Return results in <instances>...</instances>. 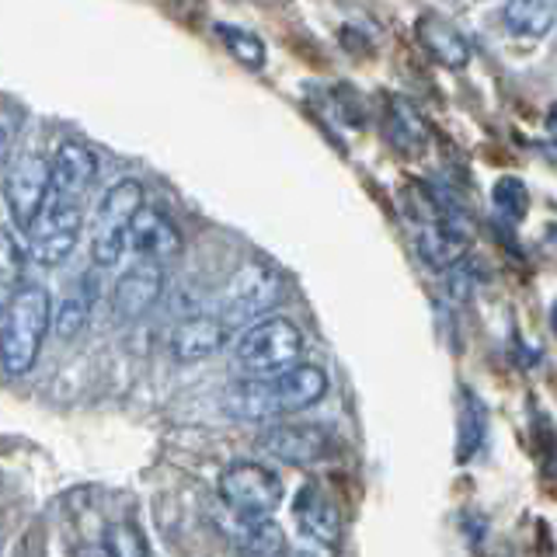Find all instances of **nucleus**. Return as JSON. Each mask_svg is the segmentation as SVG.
<instances>
[{"mask_svg": "<svg viewBox=\"0 0 557 557\" xmlns=\"http://www.w3.org/2000/svg\"><path fill=\"white\" fill-rule=\"evenodd\" d=\"M52 327V304L42 286L25 283L0 310V366L11 376H25L42 352Z\"/></svg>", "mask_w": 557, "mask_h": 557, "instance_id": "f257e3e1", "label": "nucleus"}, {"mask_svg": "<svg viewBox=\"0 0 557 557\" xmlns=\"http://www.w3.org/2000/svg\"><path fill=\"white\" fill-rule=\"evenodd\" d=\"M144 206V185L136 178H122L101 196L91 220V261L98 269L119 265V258L129 251V226Z\"/></svg>", "mask_w": 557, "mask_h": 557, "instance_id": "f03ea898", "label": "nucleus"}, {"mask_svg": "<svg viewBox=\"0 0 557 557\" xmlns=\"http://www.w3.org/2000/svg\"><path fill=\"white\" fill-rule=\"evenodd\" d=\"M304 352L300 327L286 318H261L248 324V331L237 338V366L248 376H275L289 370Z\"/></svg>", "mask_w": 557, "mask_h": 557, "instance_id": "7ed1b4c3", "label": "nucleus"}, {"mask_svg": "<svg viewBox=\"0 0 557 557\" xmlns=\"http://www.w3.org/2000/svg\"><path fill=\"white\" fill-rule=\"evenodd\" d=\"M81 231H84V199L49 191L39 220H35L28 231V251L39 265L57 269L74 255Z\"/></svg>", "mask_w": 557, "mask_h": 557, "instance_id": "20e7f679", "label": "nucleus"}, {"mask_svg": "<svg viewBox=\"0 0 557 557\" xmlns=\"http://www.w3.org/2000/svg\"><path fill=\"white\" fill-rule=\"evenodd\" d=\"M283 478L251 460L231 463L220 474V498L226 509L240 516H272L283 505Z\"/></svg>", "mask_w": 557, "mask_h": 557, "instance_id": "39448f33", "label": "nucleus"}, {"mask_svg": "<svg viewBox=\"0 0 557 557\" xmlns=\"http://www.w3.org/2000/svg\"><path fill=\"white\" fill-rule=\"evenodd\" d=\"M283 300V278H278L272 269L265 265H244L231 283L223 289V300H220V318L226 321V327L234 324H255L258 318Z\"/></svg>", "mask_w": 557, "mask_h": 557, "instance_id": "423d86ee", "label": "nucleus"}, {"mask_svg": "<svg viewBox=\"0 0 557 557\" xmlns=\"http://www.w3.org/2000/svg\"><path fill=\"white\" fill-rule=\"evenodd\" d=\"M46 199H49V161H42L35 150L17 153L4 174V202L17 231L25 234L32 231Z\"/></svg>", "mask_w": 557, "mask_h": 557, "instance_id": "0eeeda50", "label": "nucleus"}, {"mask_svg": "<svg viewBox=\"0 0 557 557\" xmlns=\"http://www.w3.org/2000/svg\"><path fill=\"white\" fill-rule=\"evenodd\" d=\"M418 255H422L425 265L432 269H453L467 258L474 234H470L467 220L446 213V209H435V213L418 226Z\"/></svg>", "mask_w": 557, "mask_h": 557, "instance_id": "6e6552de", "label": "nucleus"}, {"mask_svg": "<svg viewBox=\"0 0 557 557\" xmlns=\"http://www.w3.org/2000/svg\"><path fill=\"white\" fill-rule=\"evenodd\" d=\"M258 446L265 453H272L275 460L293 463V467L321 463L331 453L327 432L318 425H272L258 435Z\"/></svg>", "mask_w": 557, "mask_h": 557, "instance_id": "1a4fd4ad", "label": "nucleus"}, {"mask_svg": "<svg viewBox=\"0 0 557 557\" xmlns=\"http://www.w3.org/2000/svg\"><path fill=\"white\" fill-rule=\"evenodd\" d=\"M129 248L144 261L164 265V261H174L182 255V234L168 213L153 206H139V213L133 216L129 226Z\"/></svg>", "mask_w": 557, "mask_h": 557, "instance_id": "9d476101", "label": "nucleus"}, {"mask_svg": "<svg viewBox=\"0 0 557 557\" xmlns=\"http://www.w3.org/2000/svg\"><path fill=\"white\" fill-rule=\"evenodd\" d=\"M98 178V157L81 139H63L49 161V191L57 196L84 199L91 182Z\"/></svg>", "mask_w": 557, "mask_h": 557, "instance_id": "9b49d317", "label": "nucleus"}, {"mask_svg": "<svg viewBox=\"0 0 557 557\" xmlns=\"http://www.w3.org/2000/svg\"><path fill=\"white\" fill-rule=\"evenodd\" d=\"M164 293V272L157 261H139V265L122 272L112 293V307L119 321H136L144 318L150 307H157Z\"/></svg>", "mask_w": 557, "mask_h": 557, "instance_id": "f8f14e48", "label": "nucleus"}, {"mask_svg": "<svg viewBox=\"0 0 557 557\" xmlns=\"http://www.w3.org/2000/svg\"><path fill=\"white\" fill-rule=\"evenodd\" d=\"M226 335H231V327H226L223 318H213V313H191V318H185L178 327H174L171 356L185 366L202 362L220 352L226 345Z\"/></svg>", "mask_w": 557, "mask_h": 557, "instance_id": "ddd939ff", "label": "nucleus"}, {"mask_svg": "<svg viewBox=\"0 0 557 557\" xmlns=\"http://www.w3.org/2000/svg\"><path fill=\"white\" fill-rule=\"evenodd\" d=\"M269 387H272L278 414H296V411L313 408L327 394V376H324V370H318V366L293 362L289 370L269 376Z\"/></svg>", "mask_w": 557, "mask_h": 557, "instance_id": "4468645a", "label": "nucleus"}, {"mask_svg": "<svg viewBox=\"0 0 557 557\" xmlns=\"http://www.w3.org/2000/svg\"><path fill=\"white\" fill-rule=\"evenodd\" d=\"M293 519H296V527H300L310 540H318V544L331 547L342 540V516L318 484H304L300 492H296Z\"/></svg>", "mask_w": 557, "mask_h": 557, "instance_id": "2eb2a0df", "label": "nucleus"}, {"mask_svg": "<svg viewBox=\"0 0 557 557\" xmlns=\"http://www.w3.org/2000/svg\"><path fill=\"white\" fill-rule=\"evenodd\" d=\"M223 408L226 414H234L237 422H269V418H278L269 376H248L234 383V387H226Z\"/></svg>", "mask_w": 557, "mask_h": 557, "instance_id": "dca6fc26", "label": "nucleus"}, {"mask_svg": "<svg viewBox=\"0 0 557 557\" xmlns=\"http://www.w3.org/2000/svg\"><path fill=\"white\" fill-rule=\"evenodd\" d=\"M418 39H422L432 57L446 66L470 63V42L463 39V32L440 14H425L422 22H418Z\"/></svg>", "mask_w": 557, "mask_h": 557, "instance_id": "f3484780", "label": "nucleus"}, {"mask_svg": "<svg viewBox=\"0 0 557 557\" xmlns=\"http://www.w3.org/2000/svg\"><path fill=\"white\" fill-rule=\"evenodd\" d=\"M226 536H231L240 550H251V554H283L286 550V536L272 522V516L234 512L231 527H226Z\"/></svg>", "mask_w": 557, "mask_h": 557, "instance_id": "a211bd4d", "label": "nucleus"}, {"mask_svg": "<svg viewBox=\"0 0 557 557\" xmlns=\"http://www.w3.org/2000/svg\"><path fill=\"white\" fill-rule=\"evenodd\" d=\"M91 307H95V283H91V275H81L74 289H70L60 307L52 310V331H57V338H77L87 318H91Z\"/></svg>", "mask_w": 557, "mask_h": 557, "instance_id": "6ab92c4d", "label": "nucleus"}, {"mask_svg": "<svg viewBox=\"0 0 557 557\" xmlns=\"http://www.w3.org/2000/svg\"><path fill=\"white\" fill-rule=\"evenodd\" d=\"M484 435H487L484 400L470 387H463L460 391V429H457V460L460 463H467L484 446Z\"/></svg>", "mask_w": 557, "mask_h": 557, "instance_id": "aec40b11", "label": "nucleus"}, {"mask_svg": "<svg viewBox=\"0 0 557 557\" xmlns=\"http://www.w3.org/2000/svg\"><path fill=\"white\" fill-rule=\"evenodd\" d=\"M557 22V0H509L505 25L516 35H547Z\"/></svg>", "mask_w": 557, "mask_h": 557, "instance_id": "412c9836", "label": "nucleus"}, {"mask_svg": "<svg viewBox=\"0 0 557 557\" xmlns=\"http://www.w3.org/2000/svg\"><path fill=\"white\" fill-rule=\"evenodd\" d=\"M25 255L14 234L0 231V310L11 304V296L25 286Z\"/></svg>", "mask_w": 557, "mask_h": 557, "instance_id": "4be33fe9", "label": "nucleus"}, {"mask_svg": "<svg viewBox=\"0 0 557 557\" xmlns=\"http://www.w3.org/2000/svg\"><path fill=\"white\" fill-rule=\"evenodd\" d=\"M216 32H220L223 46L231 49V57H237L244 66H251V70L265 66V42H261L255 32L234 28V25H216Z\"/></svg>", "mask_w": 557, "mask_h": 557, "instance_id": "5701e85b", "label": "nucleus"}, {"mask_svg": "<svg viewBox=\"0 0 557 557\" xmlns=\"http://www.w3.org/2000/svg\"><path fill=\"white\" fill-rule=\"evenodd\" d=\"M492 202L498 213L509 220V223H519L522 216L530 213V196H527V185L519 178H498L495 188H492Z\"/></svg>", "mask_w": 557, "mask_h": 557, "instance_id": "b1692460", "label": "nucleus"}, {"mask_svg": "<svg viewBox=\"0 0 557 557\" xmlns=\"http://www.w3.org/2000/svg\"><path fill=\"white\" fill-rule=\"evenodd\" d=\"M104 550H109V554H147L150 544L139 536V530L119 527V522H115V527L104 530Z\"/></svg>", "mask_w": 557, "mask_h": 557, "instance_id": "393cba45", "label": "nucleus"}, {"mask_svg": "<svg viewBox=\"0 0 557 557\" xmlns=\"http://www.w3.org/2000/svg\"><path fill=\"white\" fill-rule=\"evenodd\" d=\"M14 136H17V119H14V112H0V168H8Z\"/></svg>", "mask_w": 557, "mask_h": 557, "instance_id": "a878e982", "label": "nucleus"}, {"mask_svg": "<svg viewBox=\"0 0 557 557\" xmlns=\"http://www.w3.org/2000/svg\"><path fill=\"white\" fill-rule=\"evenodd\" d=\"M540 251H544L547 261H554V265H557V223L544 226V234H540Z\"/></svg>", "mask_w": 557, "mask_h": 557, "instance_id": "bb28decb", "label": "nucleus"}, {"mask_svg": "<svg viewBox=\"0 0 557 557\" xmlns=\"http://www.w3.org/2000/svg\"><path fill=\"white\" fill-rule=\"evenodd\" d=\"M547 129H550V136H554V144H557V109L547 115Z\"/></svg>", "mask_w": 557, "mask_h": 557, "instance_id": "cd10ccee", "label": "nucleus"}, {"mask_svg": "<svg viewBox=\"0 0 557 557\" xmlns=\"http://www.w3.org/2000/svg\"><path fill=\"white\" fill-rule=\"evenodd\" d=\"M550 327H554V335H557V304H554V310H550Z\"/></svg>", "mask_w": 557, "mask_h": 557, "instance_id": "c85d7f7f", "label": "nucleus"}]
</instances>
